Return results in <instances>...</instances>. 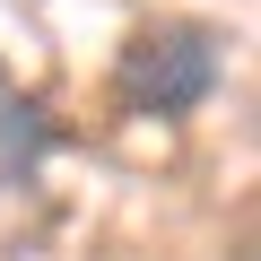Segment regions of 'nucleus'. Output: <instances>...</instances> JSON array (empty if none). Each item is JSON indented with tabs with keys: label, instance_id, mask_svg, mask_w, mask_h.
Listing matches in <instances>:
<instances>
[{
	"label": "nucleus",
	"instance_id": "f257e3e1",
	"mask_svg": "<svg viewBox=\"0 0 261 261\" xmlns=\"http://www.w3.org/2000/svg\"><path fill=\"white\" fill-rule=\"evenodd\" d=\"M113 96L130 113H192L218 96V35L192 27V18H157L122 44L113 61Z\"/></svg>",
	"mask_w": 261,
	"mask_h": 261
},
{
	"label": "nucleus",
	"instance_id": "f03ea898",
	"mask_svg": "<svg viewBox=\"0 0 261 261\" xmlns=\"http://www.w3.org/2000/svg\"><path fill=\"white\" fill-rule=\"evenodd\" d=\"M53 148V130H44V113L27 105V96H9L0 87V174H35V157Z\"/></svg>",
	"mask_w": 261,
	"mask_h": 261
}]
</instances>
